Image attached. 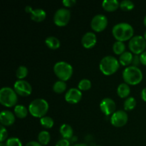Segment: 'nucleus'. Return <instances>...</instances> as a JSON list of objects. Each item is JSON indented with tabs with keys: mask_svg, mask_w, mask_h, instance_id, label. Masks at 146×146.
<instances>
[{
	"mask_svg": "<svg viewBox=\"0 0 146 146\" xmlns=\"http://www.w3.org/2000/svg\"><path fill=\"white\" fill-rule=\"evenodd\" d=\"M51 140V135L48 131H42L38 133V141L40 144L43 145H46L49 143Z\"/></svg>",
	"mask_w": 146,
	"mask_h": 146,
	"instance_id": "4be33fe9",
	"label": "nucleus"
},
{
	"mask_svg": "<svg viewBox=\"0 0 146 146\" xmlns=\"http://www.w3.org/2000/svg\"><path fill=\"white\" fill-rule=\"evenodd\" d=\"M120 7L123 11H129L134 8V3L131 0H123L120 3Z\"/></svg>",
	"mask_w": 146,
	"mask_h": 146,
	"instance_id": "c756f323",
	"label": "nucleus"
},
{
	"mask_svg": "<svg viewBox=\"0 0 146 146\" xmlns=\"http://www.w3.org/2000/svg\"><path fill=\"white\" fill-rule=\"evenodd\" d=\"M144 38H145V39L146 40V30H145V33H144Z\"/></svg>",
	"mask_w": 146,
	"mask_h": 146,
	"instance_id": "37998d69",
	"label": "nucleus"
},
{
	"mask_svg": "<svg viewBox=\"0 0 146 146\" xmlns=\"http://www.w3.org/2000/svg\"><path fill=\"white\" fill-rule=\"evenodd\" d=\"M133 58V56L131 54V52L125 51L120 56L119 62L123 66H128L132 63Z\"/></svg>",
	"mask_w": 146,
	"mask_h": 146,
	"instance_id": "412c9836",
	"label": "nucleus"
},
{
	"mask_svg": "<svg viewBox=\"0 0 146 146\" xmlns=\"http://www.w3.org/2000/svg\"><path fill=\"white\" fill-rule=\"evenodd\" d=\"M5 144L6 146H22L21 141L18 138H15V137L8 138Z\"/></svg>",
	"mask_w": 146,
	"mask_h": 146,
	"instance_id": "7c9ffc66",
	"label": "nucleus"
},
{
	"mask_svg": "<svg viewBox=\"0 0 146 146\" xmlns=\"http://www.w3.org/2000/svg\"><path fill=\"white\" fill-rule=\"evenodd\" d=\"M66 84L65 81H61V80L56 81L53 85V90L54 92L57 94H62L66 91Z\"/></svg>",
	"mask_w": 146,
	"mask_h": 146,
	"instance_id": "b1692460",
	"label": "nucleus"
},
{
	"mask_svg": "<svg viewBox=\"0 0 146 146\" xmlns=\"http://www.w3.org/2000/svg\"><path fill=\"white\" fill-rule=\"evenodd\" d=\"M107 25H108V19L104 14H96L93 17L92 20H91V28L97 32L104 31L106 28Z\"/></svg>",
	"mask_w": 146,
	"mask_h": 146,
	"instance_id": "1a4fd4ad",
	"label": "nucleus"
},
{
	"mask_svg": "<svg viewBox=\"0 0 146 146\" xmlns=\"http://www.w3.org/2000/svg\"><path fill=\"white\" fill-rule=\"evenodd\" d=\"M128 116L126 112L123 110L115 111L112 114L111 118V122L113 125L115 127H122L128 122Z\"/></svg>",
	"mask_w": 146,
	"mask_h": 146,
	"instance_id": "9b49d317",
	"label": "nucleus"
},
{
	"mask_svg": "<svg viewBox=\"0 0 146 146\" xmlns=\"http://www.w3.org/2000/svg\"><path fill=\"white\" fill-rule=\"evenodd\" d=\"M71 18V12L66 8H60L55 12L54 16V21L58 27L66 26Z\"/></svg>",
	"mask_w": 146,
	"mask_h": 146,
	"instance_id": "6e6552de",
	"label": "nucleus"
},
{
	"mask_svg": "<svg viewBox=\"0 0 146 146\" xmlns=\"http://www.w3.org/2000/svg\"><path fill=\"white\" fill-rule=\"evenodd\" d=\"M46 13L42 9H35L31 11V19L34 21L40 22L45 19Z\"/></svg>",
	"mask_w": 146,
	"mask_h": 146,
	"instance_id": "dca6fc26",
	"label": "nucleus"
},
{
	"mask_svg": "<svg viewBox=\"0 0 146 146\" xmlns=\"http://www.w3.org/2000/svg\"><path fill=\"white\" fill-rule=\"evenodd\" d=\"M143 24H144V25L146 27V15L145 16V17H144V19H143Z\"/></svg>",
	"mask_w": 146,
	"mask_h": 146,
	"instance_id": "a19ab883",
	"label": "nucleus"
},
{
	"mask_svg": "<svg viewBox=\"0 0 146 146\" xmlns=\"http://www.w3.org/2000/svg\"><path fill=\"white\" fill-rule=\"evenodd\" d=\"M56 146H70V142L68 140L63 138L59 140L56 144Z\"/></svg>",
	"mask_w": 146,
	"mask_h": 146,
	"instance_id": "473e14b6",
	"label": "nucleus"
},
{
	"mask_svg": "<svg viewBox=\"0 0 146 146\" xmlns=\"http://www.w3.org/2000/svg\"><path fill=\"white\" fill-rule=\"evenodd\" d=\"M96 36L94 33L91 32V31L86 33L85 34H84L82 38H81V43H82L83 46L86 48H92L96 44Z\"/></svg>",
	"mask_w": 146,
	"mask_h": 146,
	"instance_id": "4468645a",
	"label": "nucleus"
},
{
	"mask_svg": "<svg viewBox=\"0 0 146 146\" xmlns=\"http://www.w3.org/2000/svg\"><path fill=\"white\" fill-rule=\"evenodd\" d=\"M8 136V133H7V131L4 125H1V131H0V141L1 143H3Z\"/></svg>",
	"mask_w": 146,
	"mask_h": 146,
	"instance_id": "2f4dec72",
	"label": "nucleus"
},
{
	"mask_svg": "<svg viewBox=\"0 0 146 146\" xmlns=\"http://www.w3.org/2000/svg\"><path fill=\"white\" fill-rule=\"evenodd\" d=\"M14 113L18 118H24L28 114V109L23 105H17L14 108Z\"/></svg>",
	"mask_w": 146,
	"mask_h": 146,
	"instance_id": "5701e85b",
	"label": "nucleus"
},
{
	"mask_svg": "<svg viewBox=\"0 0 146 146\" xmlns=\"http://www.w3.org/2000/svg\"><path fill=\"white\" fill-rule=\"evenodd\" d=\"M18 101L17 94L14 89L8 86L3 87L0 90V103L7 107L16 105Z\"/></svg>",
	"mask_w": 146,
	"mask_h": 146,
	"instance_id": "423d86ee",
	"label": "nucleus"
},
{
	"mask_svg": "<svg viewBox=\"0 0 146 146\" xmlns=\"http://www.w3.org/2000/svg\"><path fill=\"white\" fill-rule=\"evenodd\" d=\"M141 98L146 102V87L141 91Z\"/></svg>",
	"mask_w": 146,
	"mask_h": 146,
	"instance_id": "4c0bfd02",
	"label": "nucleus"
},
{
	"mask_svg": "<svg viewBox=\"0 0 146 146\" xmlns=\"http://www.w3.org/2000/svg\"><path fill=\"white\" fill-rule=\"evenodd\" d=\"M25 10H26V11H27V12L31 13V11H32L33 9H32V8L30 7V6H27V7H26V8H25Z\"/></svg>",
	"mask_w": 146,
	"mask_h": 146,
	"instance_id": "58836bf2",
	"label": "nucleus"
},
{
	"mask_svg": "<svg viewBox=\"0 0 146 146\" xmlns=\"http://www.w3.org/2000/svg\"><path fill=\"white\" fill-rule=\"evenodd\" d=\"M25 146H42V145L36 141H30V142L27 143Z\"/></svg>",
	"mask_w": 146,
	"mask_h": 146,
	"instance_id": "e433bc0d",
	"label": "nucleus"
},
{
	"mask_svg": "<svg viewBox=\"0 0 146 146\" xmlns=\"http://www.w3.org/2000/svg\"><path fill=\"white\" fill-rule=\"evenodd\" d=\"M54 71L56 76L61 81L69 79L73 74V67L66 61H58L54 66Z\"/></svg>",
	"mask_w": 146,
	"mask_h": 146,
	"instance_id": "39448f33",
	"label": "nucleus"
},
{
	"mask_svg": "<svg viewBox=\"0 0 146 146\" xmlns=\"http://www.w3.org/2000/svg\"><path fill=\"white\" fill-rule=\"evenodd\" d=\"M15 121V115L11 111L8 110H4L0 113V122L1 125L9 126L11 125Z\"/></svg>",
	"mask_w": 146,
	"mask_h": 146,
	"instance_id": "2eb2a0df",
	"label": "nucleus"
},
{
	"mask_svg": "<svg viewBox=\"0 0 146 146\" xmlns=\"http://www.w3.org/2000/svg\"><path fill=\"white\" fill-rule=\"evenodd\" d=\"M14 90L18 95L21 96H27L31 94L32 88L31 84L28 81L24 80H19L14 83Z\"/></svg>",
	"mask_w": 146,
	"mask_h": 146,
	"instance_id": "9d476101",
	"label": "nucleus"
},
{
	"mask_svg": "<svg viewBox=\"0 0 146 146\" xmlns=\"http://www.w3.org/2000/svg\"><path fill=\"white\" fill-rule=\"evenodd\" d=\"M82 97L81 90L76 88H71L66 93L65 99L70 104H77L80 101Z\"/></svg>",
	"mask_w": 146,
	"mask_h": 146,
	"instance_id": "ddd939ff",
	"label": "nucleus"
},
{
	"mask_svg": "<svg viewBox=\"0 0 146 146\" xmlns=\"http://www.w3.org/2000/svg\"><path fill=\"white\" fill-rule=\"evenodd\" d=\"M40 123L41 125L46 128H51L54 125V122L52 118L49 116H44L40 119Z\"/></svg>",
	"mask_w": 146,
	"mask_h": 146,
	"instance_id": "bb28decb",
	"label": "nucleus"
},
{
	"mask_svg": "<svg viewBox=\"0 0 146 146\" xmlns=\"http://www.w3.org/2000/svg\"><path fill=\"white\" fill-rule=\"evenodd\" d=\"M134 30L132 26L126 22L116 24L112 29V34L117 41H124L131 39Z\"/></svg>",
	"mask_w": 146,
	"mask_h": 146,
	"instance_id": "f257e3e1",
	"label": "nucleus"
},
{
	"mask_svg": "<svg viewBox=\"0 0 146 146\" xmlns=\"http://www.w3.org/2000/svg\"><path fill=\"white\" fill-rule=\"evenodd\" d=\"M123 106L125 111H131L136 106V100L132 96L128 97L124 101Z\"/></svg>",
	"mask_w": 146,
	"mask_h": 146,
	"instance_id": "a878e982",
	"label": "nucleus"
},
{
	"mask_svg": "<svg viewBox=\"0 0 146 146\" xmlns=\"http://www.w3.org/2000/svg\"><path fill=\"white\" fill-rule=\"evenodd\" d=\"M102 7L106 11H113L120 7V3L117 0H104L102 2Z\"/></svg>",
	"mask_w": 146,
	"mask_h": 146,
	"instance_id": "a211bd4d",
	"label": "nucleus"
},
{
	"mask_svg": "<svg viewBox=\"0 0 146 146\" xmlns=\"http://www.w3.org/2000/svg\"><path fill=\"white\" fill-rule=\"evenodd\" d=\"M63 4L66 7H71L74 6L76 3V0H64L62 1Z\"/></svg>",
	"mask_w": 146,
	"mask_h": 146,
	"instance_id": "72a5a7b5",
	"label": "nucleus"
},
{
	"mask_svg": "<svg viewBox=\"0 0 146 146\" xmlns=\"http://www.w3.org/2000/svg\"><path fill=\"white\" fill-rule=\"evenodd\" d=\"M115 108H116V106H115V101L111 98H104L100 104L101 111L106 115L113 113L115 112Z\"/></svg>",
	"mask_w": 146,
	"mask_h": 146,
	"instance_id": "f8f14e48",
	"label": "nucleus"
},
{
	"mask_svg": "<svg viewBox=\"0 0 146 146\" xmlns=\"http://www.w3.org/2000/svg\"><path fill=\"white\" fill-rule=\"evenodd\" d=\"M91 87V82L90 80L87 79V78H84V79L81 80L80 82L78 83V89L81 91H87L89 90Z\"/></svg>",
	"mask_w": 146,
	"mask_h": 146,
	"instance_id": "cd10ccee",
	"label": "nucleus"
},
{
	"mask_svg": "<svg viewBox=\"0 0 146 146\" xmlns=\"http://www.w3.org/2000/svg\"><path fill=\"white\" fill-rule=\"evenodd\" d=\"M0 146H6V144L4 143H0Z\"/></svg>",
	"mask_w": 146,
	"mask_h": 146,
	"instance_id": "79ce46f5",
	"label": "nucleus"
},
{
	"mask_svg": "<svg viewBox=\"0 0 146 146\" xmlns=\"http://www.w3.org/2000/svg\"><path fill=\"white\" fill-rule=\"evenodd\" d=\"M128 46H129L130 50L135 55L141 54L145 51L146 48V40L143 36H135L130 39Z\"/></svg>",
	"mask_w": 146,
	"mask_h": 146,
	"instance_id": "0eeeda50",
	"label": "nucleus"
},
{
	"mask_svg": "<svg viewBox=\"0 0 146 146\" xmlns=\"http://www.w3.org/2000/svg\"><path fill=\"white\" fill-rule=\"evenodd\" d=\"M140 59H141V63L143 64L144 66H146V51L143 52L140 56Z\"/></svg>",
	"mask_w": 146,
	"mask_h": 146,
	"instance_id": "c9c22d12",
	"label": "nucleus"
},
{
	"mask_svg": "<svg viewBox=\"0 0 146 146\" xmlns=\"http://www.w3.org/2000/svg\"><path fill=\"white\" fill-rule=\"evenodd\" d=\"M60 133L61 135H62V137L65 139H70L74 135V131H73V128L70 125L66 123H64L62 124L60 127Z\"/></svg>",
	"mask_w": 146,
	"mask_h": 146,
	"instance_id": "f3484780",
	"label": "nucleus"
},
{
	"mask_svg": "<svg viewBox=\"0 0 146 146\" xmlns=\"http://www.w3.org/2000/svg\"><path fill=\"white\" fill-rule=\"evenodd\" d=\"M95 146H101V145H95Z\"/></svg>",
	"mask_w": 146,
	"mask_h": 146,
	"instance_id": "c03bdc74",
	"label": "nucleus"
},
{
	"mask_svg": "<svg viewBox=\"0 0 146 146\" xmlns=\"http://www.w3.org/2000/svg\"><path fill=\"white\" fill-rule=\"evenodd\" d=\"M99 68L101 72L105 75H112L119 68V61L114 56H106L100 61Z\"/></svg>",
	"mask_w": 146,
	"mask_h": 146,
	"instance_id": "20e7f679",
	"label": "nucleus"
},
{
	"mask_svg": "<svg viewBox=\"0 0 146 146\" xmlns=\"http://www.w3.org/2000/svg\"><path fill=\"white\" fill-rule=\"evenodd\" d=\"M48 110V104L43 98H36L30 103L29 111L30 114L36 118H42L45 116Z\"/></svg>",
	"mask_w": 146,
	"mask_h": 146,
	"instance_id": "7ed1b4c3",
	"label": "nucleus"
},
{
	"mask_svg": "<svg viewBox=\"0 0 146 146\" xmlns=\"http://www.w3.org/2000/svg\"><path fill=\"white\" fill-rule=\"evenodd\" d=\"M72 146H88V145H87L86 143H78V144H75V145Z\"/></svg>",
	"mask_w": 146,
	"mask_h": 146,
	"instance_id": "ea45409f",
	"label": "nucleus"
},
{
	"mask_svg": "<svg viewBox=\"0 0 146 146\" xmlns=\"http://www.w3.org/2000/svg\"><path fill=\"white\" fill-rule=\"evenodd\" d=\"M143 73L141 70L137 66H131L123 71V78L126 84L130 85H136L143 80Z\"/></svg>",
	"mask_w": 146,
	"mask_h": 146,
	"instance_id": "f03ea898",
	"label": "nucleus"
},
{
	"mask_svg": "<svg viewBox=\"0 0 146 146\" xmlns=\"http://www.w3.org/2000/svg\"><path fill=\"white\" fill-rule=\"evenodd\" d=\"M45 44H46L48 48H51V49H56V48H59L60 43L59 39L55 36H48L45 40Z\"/></svg>",
	"mask_w": 146,
	"mask_h": 146,
	"instance_id": "aec40b11",
	"label": "nucleus"
},
{
	"mask_svg": "<svg viewBox=\"0 0 146 146\" xmlns=\"http://www.w3.org/2000/svg\"><path fill=\"white\" fill-rule=\"evenodd\" d=\"M131 93V88L126 83H122L119 84L117 88V94L121 98H123L128 97Z\"/></svg>",
	"mask_w": 146,
	"mask_h": 146,
	"instance_id": "6ab92c4d",
	"label": "nucleus"
},
{
	"mask_svg": "<svg viewBox=\"0 0 146 146\" xmlns=\"http://www.w3.org/2000/svg\"><path fill=\"white\" fill-rule=\"evenodd\" d=\"M133 64L134 66H137L138 65H139V64L141 63V59H140V56L138 55H135L133 58L132 61Z\"/></svg>",
	"mask_w": 146,
	"mask_h": 146,
	"instance_id": "f704fd0d",
	"label": "nucleus"
},
{
	"mask_svg": "<svg viewBox=\"0 0 146 146\" xmlns=\"http://www.w3.org/2000/svg\"><path fill=\"white\" fill-rule=\"evenodd\" d=\"M113 50L115 54H122L123 53L125 52V45L123 41H116L113 45Z\"/></svg>",
	"mask_w": 146,
	"mask_h": 146,
	"instance_id": "393cba45",
	"label": "nucleus"
},
{
	"mask_svg": "<svg viewBox=\"0 0 146 146\" xmlns=\"http://www.w3.org/2000/svg\"><path fill=\"white\" fill-rule=\"evenodd\" d=\"M28 74V68L25 66H20L16 71V76L19 79H23Z\"/></svg>",
	"mask_w": 146,
	"mask_h": 146,
	"instance_id": "c85d7f7f",
	"label": "nucleus"
}]
</instances>
